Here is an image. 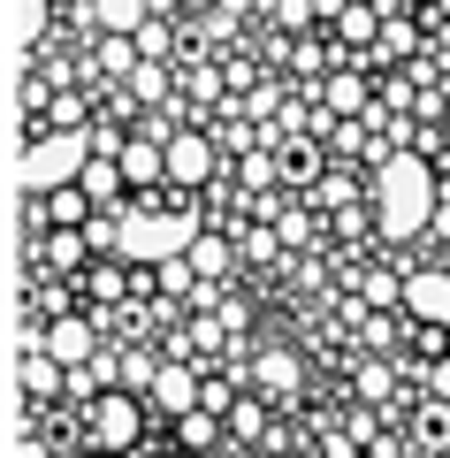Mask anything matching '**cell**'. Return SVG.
<instances>
[{"instance_id":"6da1fadb","label":"cell","mask_w":450,"mask_h":458,"mask_svg":"<svg viewBox=\"0 0 450 458\" xmlns=\"http://www.w3.org/2000/svg\"><path fill=\"white\" fill-rule=\"evenodd\" d=\"M374 199V229H382V245H404V237H420V229L435 222V207H443V176L428 168V153H389L382 168H374L367 183Z\"/></svg>"},{"instance_id":"7a4b0ae2","label":"cell","mask_w":450,"mask_h":458,"mask_svg":"<svg viewBox=\"0 0 450 458\" xmlns=\"http://www.w3.org/2000/svg\"><path fill=\"white\" fill-rule=\"evenodd\" d=\"M115 222H123L115 260H130V267H161L176 252H191V237H199L191 207H145V199H130V207H115Z\"/></svg>"},{"instance_id":"3957f363","label":"cell","mask_w":450,"mask_h":458,"mask_svg":"<svg viewBox=\"0 0 450 458\" xmlns=\"http://www.w3.org/2000/svg\"><path fill=\"white\" fill-rule=\"evenodd\" d=\"M84 161H92V131H31L16 183L23 191H62V183L84 176Z\"/></svg>"},{"instance_id":"277c9868","label":"cell","mask_w":450,"mask_h":458,"mask_svg":"<svg viewBox=\"0 0 450 458\" xmlns=\"http://www.w3.org/2000/svg\"><path fill=\"white\" fill-rule=\"evenodd\" d=\"M84 428H92L99 451H130V443H138V428H145V405H138L130 390H107V397H92V405H84Z\"/></svg>"},{"instance_id":"5b68a950","label":"cell","mask_w":450,"mask_h":458,"mask_svg":"<svg viewBox=\"0 0 450 458\" xmlns=\"http://www.w3.org/2000/svg\"><path fill=\"white\" fill-rule=\"evenodd\" d=\"M214 161H222V146H214L199 123H183V131L168 138V183H183V199L214 183Z\"/></svg>"},{"instance_id":"8992f818","label":"cell","mask_w":450,"mask_h":458,"mask_svg":"<svg viewBox=\"0 0 450 458\" xmlns=\"http://www.w3.org/2000/svg\"><path fill=\"white\" fill-rule=\"evenodd\" d=\"M229 375H237L244 390H259V397L275 405V397H290V390H298V352H290V344H267V352H252V360H237Z\"/></svg>"},{"instance_id":"52a82bcc","label":"cell","mask_w":450,"mask_h":458,"mask_svg":"<svg viewBox=\"0 0 450 458\" xmlns=\"http://www.w3.org/2000/svg\"><path fill=\"white\" fill-rule=\"evenodd\" d=\"M404 321L450 328V267H412L404 276Z\"/></svg>"},{"instance_id":"ba28073f","label":"cell","mask_w":450,"mask_h":458,"mask_svg":"<svg viewBox=\"0 0 450 458\" xmlns=\"http://www.w3.org/2000/svg\"><path fill=\"white\" fill-rule=\"evenodd\" d=\"M47 352H54L62 367L99 360V321H92V313H54V321H47Z\"/></svg>"},{"instance_id":"9c48e42d","label":"cell","mask_w":450,"mask_h":458,"mask_svg":"<svg viewBox=\"0 0 450 458\" xmlns=\"http://www.w3.org/2000/svg\"><path fill=\"white\" fill-rule=\"evenodd\" d=\"M199 390H207V382H199V367H191V360H168V352H161V382H153V405H161L168 420H183V412L199 405Z\"/></svg>"},{"instance_id":"30bf717a","label":"cell","mask_w":450,"mask_h":458,"mask_svg":"<svg viewBox=\"0 0 450 458\" xmlns=\"http://www.w3.org/2000/svg\"><path fill=\"white\" fill-rule=\"evenodd\" d=\"M107 382L130 397H153V382H161V352H145V344H130V352H107Z\"/></svg>"},{"instance_id":"8fae6325","label":"cell","mask_w":450,"mask_h":458,"mask_svg":"<svg viewBox=\"0 0 450 458\" xmlns=\"http://www.w3.org/2000/svg\"><path fill=\"white\" fill-rule=\"evenodd\" d=\"M359 313H404V276L367 267V276H359V298H352V321H359Z\"/></svg>"},{"instance_id":"7c38bea8","label":"cell","mask_w":450,"mask_h":458,"mask_svg":"<svg viewBox=\"0 0 450 458\" xmlns=\"http://www.w3.org/2000/svg\"><path fill=\"white\" fill-rule=\"evenodd\" d=\"M92 62L107 69L115 84H130V69H138L145 54H138V38H130V31H92Z\"/></svg>"},{"instance_id":"4fadbf2b","label":"cell","mask_w":450,"mask_h":458,"mask_svg":"<svg viewBox=\"0 0 450 458\" xmlns=\"http://www.w3.org/2000/svg\"><path fill=\"white\" fill-rule=\"evenodd\" d=\"M321 107L328 114H367L374 99H367V69H336V77L321 84Z\"/></svg>"},{"instance_id":"5bb4252c","label":"cell","mask_w":450,"mask_h":458,"mask_svg":"<svg viewBox=\"0 0 450 458\" xmlns=\"http://www.w3.org/2000/svg\"><path fill=\"white\" fill-rule=\"evenodd\" d=\"M153 23V0H92V31H130L138 38Z\"/></svg>"},{"instance_id":"9a60e30c","label":"cell","mask_w":450,"mask_h":458,"mask_svg":"<svg viewBox=\"0 0 450 458\" xmlns=\"http://www.w3.org/2000/svg\"><path fill=\"white\" fill-rule=\"evenodd\" d=\"M222 412H207V405H191V412H183V420H176V443H183V451H191V458H207L214 451V443H222Z\"/></svg>"},{"instance_id":"2e32d148","label":"cell","mask_w":450,"mask_h":458,"mask_svg":"<svg viewBox=\"0 0 450 458\" xmlns=\"http://www.w3.org/2000/svg\"><path fill=\"white\" fill-rule=\"evenodd\" d=\"M77 183H84V191L99 199V207H123V161H107V153H92Z\"/></svg>"},{"instance_id":"e0dca14e","label":"cell","mask_w":450,"mask_h":458,"mask_svg":"<svg viewBox=\"0 0 450 458\" xmlns=\"http://www.w3.org/2000/svg\"><path fill=\"white\" fill-rule=\"evenodd\" d=\"M275 252H283V229H275V222H252V229L237 222V260H252V267H267Z\"/></svg>"},{"instance_id":"ac0fdd59","label":"cell","mask_w":450,"mask_h":458,"mask_svg":"<svg viewBox=\"0 0 450 458\" xmlns=\"http://www.w3.org/2000/svg\"><path fill=\"white\" fill-rule=\"evenodd\" d=\"M352 390L367 397V405H389V397H397V367H389V360H359Z\"/></svg>"},{"instance_id":"d6986e66","label":"cell","mask_w":450,"mask_h":458,"mask_svg":"<svg viewBox=\"0 0 450 458\" xmlns=\"http://www.w3.org/2000/svg\"><path fill=\"white\" fill-rule=\"evenodd\" d=\"M38 131H92V107H84V92L69 84V92H54V107H47V123Z\"/></svg>"},{"instance_id":"ffe728a7","label":"cell","mask_w":450,"mask_h":458,"mask_svg":"<svg viewBox=\"0 0 450 458\" xmlns=\"http://www.w3.org/2000/svg\"><path fill=\"white\" fill-rule=\"evenodd\" d=\"M336 31H344V47H374V38H382V16H374L367 0H344V16H336Z\"/></svg>"},{"instance_id":"44dd1931","label":"cell","mask_w":450,"mask_h":458,"mask_svg":"<svg viewBox=\"0 0 450 458\" xmlns=\"http://www.w3.org/2000/svg\"><path fill=\"white\" fill-rule=\"evenodd\" d=\"M222 420H229V436H237V443H252V436H259V428H267V397H259V390H244V397H237V405H229V412H222Z\"/></svg>"},{"instance_id":"7402d4cb","label":"cell","mask_w":450,"mask_h":458,"mask_svg":"<svg viewBox=\"0 0 450 458\" xmlns=\"http://www.w3.org/2000/svg\"><path fill=\"white\" fill-rule=\"evenodd\" d=\"M130 99H138V107H161V99H168V69L161 62H138V69H130Z\"/></svg>"},{"instance_id":"603a6c76","label":"cell","mask_w":450,"mask_h":458,"mask_svg":"<svg viewBox=\"0 0 450 458\" xmlns=\"http://www.w3.org/2000/svg\"><path fill=\"white\" fill-rule=\"evenodd\" d=\"M313 207H328V214H336V207H352V199H359V176H344V168H328V176L321 183H313Z\"/></svg>"},{"instance_id":"cb8c5ba5","label":"cell","mask_w":450,"mask_h":458,"mask_svg":"<svg viewBox=\"0 0 450 458\" xmlns=\"http://www.w3.org/2000/svg\"><path fill=\"white\" fill-rule=\"evenodd\" d=\"M47 16L54 0H23V62H38V47H47Z\"/></svg>"},{"instance_id":"d4e9b609","label":"cell","mask_w":450,"mask_h":458,"mask_svg":"<svg viewBox=\"0 0 450 458\" xmlns=\"http://www.w3.org/2000/svg\"><path fill=\"white\" fill-rule=\"evenodd\" d=\"M168 47H176V31H168V16H153L138 31V54H145V62H168Z\"/></svg>"},{"instance_id":"484cf974","label":"cell","mask_w":450,"mask_h":458,"mask_svg":"<svg viewBox=\"0 0 450 458\" xmlns=\"http://www.w3.org/2000/svg\"><path fill=\"white\" fill-rule=\"evenodd\" d=\"M336 237H382V229H374V214L352 199V207H336Z\"/></svg>"},{"instance_id":"4316f807","label":"cell","mask_w":450,"mask_h":458,"mask_svg":"<svg viewBox=\"0 0 450 458\" xmlns=\"http://www.w3.org/2000/svg\"><path fill=\"white\" fill-rule=\"evenodd\" d=\"M313 16H321V0H275V23H283V31H306Z\"/></svg>"},{"instance_id":"83f0119b","label":"cell","mask_w":450,"mask_h":458,"mask_svg":"<svg viewBox=\"0 0 450 458\" xmlns=\"http://www.w3.org/2000/svg\"><path fill=\"white\" fill-rule=\"evenodd\" d=\"M123 267H130V260H99V267H92V298H99V306L123 298Z\"/></svg>"},{"instance_id":"f1b7e54d","label":"cell","mask_w":450,"mask_h":458,"mask_svg":"<svg viewBox=\"0 0 450 458\" xmlns=\"http://www.w3.org/2000/svg\"><path fill=\"white\" fill-rule=\"evenodd\" d=\"M275 229H283V245H298V252L313 245V222H306V207H290V214H275Z\"/></svg>"},{"instance_id":"f546056e","label":"cell","mask_w":450,"mask_h":458,"mask_svg":"<svg viewBox=\"0 0 450 458\" xmlns=\"http://www.w3.org/2000/svg\"><path fill=\"white\" fill-rule=\"evenodd\" d=\"M420 382H428V397H450V352H435V360L420 367Z\"/></svg>"},{"instance_id":"4dcf8cb0","label":"cell","mask_w":450,"mask_h":458,"mask_svg":"<svg viewBox=\"0 0 450 458\" xmlns=\"http://www.w3.org/2000/svg\"><path fill=\"white\" fill-rule=\"evenodd\" d=\"M374 54H412V31H404V23H382V38H374Z\"/></svg>"},{"instance_id":"1f68e13d","label":"cell","mask_w":450,"mask_h":458,"mask_svg":"<svg viewBox=\"0 0 450 458\" xmlns=\"http://www.w3.org/2000/svg\"><path fill=\"white\" fill-rule=\"evenodd\" d=\"M214 313H222V328H229V336H244V321H252V306H244V298H222Z\"/></svg>"},{"instance_id":"d6a6232c","label":"cell","mask_w":450,"mask_h":458,"mask_svg":"<svg viewBox=\"0 0 450 458\" xmlns=\"http://www.w3.org/2000/svg\"><path fill=\"white\" fill-rule=\"evenodd\" d=\"M176 8H183V0H153V16H176Z\"/></svg>"},{"instance_id":"836d02e7","label":"cell","mask_w":450,"mask_h":458,"mask_svg":"<svg viewBox=\"0 0 450 458\" xmlns=\"http://www.w3.org/2000/svg\"><path fill=\"white\" fill-rule=\"evenodd\" d=\"M183 8H214V0H183Z\"/></svg>"}]
</instances>
